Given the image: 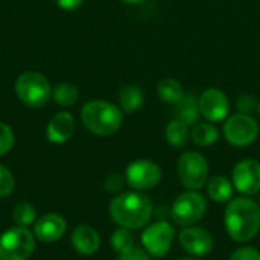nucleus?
<instances>
[{
    "instance_id": "1",
    "label": "nucleus",
    "mask_w": 260,
    "mask_h": 260,
    "mask_svg": "<svg viewBox=\"0 0 260 260\" xmlns=\"http://www.w3.org/2000/svg\"><path fill=\"white\" fill-rule=\"evenodd\" d=\"M224 222L229 236L236 242H248L260 230V206L248 197L229 201Z\"/></svg>"
},
{
    "instance_id": "14",
    "label": "nucleus",
    "mask_w": 260,
    "mask_h": 260,
    "mask_svg": "<svg viewBox=\"0 0 260 260\" xmlns=\"http://www.w3.org/2000/svg\"><path fill=\"white\" fill-rule=\"evenodd\" d=\"M67 230V224L62 216L56 213H47L41 216L34 227V235L41 242H56Z\"/></svg>"
},
{
    "instance_id": "9",
    "label": "nucleus",
    "mask_w": 260,
    "mask_h": 260,
    "mask_svg": "<svg viewBox=\"0 0 260 260\" xmlns=\"http://www.w3.org/2000/svg\"><path fill=\"white\" fill-rule=\"evenodd\" d=\"M160 180L161 169L157 163L151 160H136L125 171V181L137 192L155 187Z\"/></svg>"
},
{
    "instance_id": "2",
    "label": "nucleus",
    "mask_w": 260,
    "mask_h": 260,
    "mask_svg": "<svg viewBox=\"0 0 260 260\" xmlns=\"http://www.w3.org/2000/svg\"><path fill=\"white\" fill-rule=\"evenodd\" d=\"M152 215L151 200L140 192H126L116 197L110 204L111 219L128 230H139L148 225Z\"/></svg>"
},
{
    "instance_id": "3",
    "label": "nucleus",
    "mask_w": 260,
    "mask_h": 260,
    "mask_svg": "<svg viewBox=\"0 0 260 260\" xmlns=\"http://www.w3.org/2000/svg\"><path fill=\"white\" fill-rule=\"evenodd\" d=\"M81 119L85 128L96 136H111L114 134L123 120L120 108L111 102L105 101H91L84 105L81 111Z\"/></svg>"
},
{
    "instance_id": "23",
    "label": "nucleus",
    "mask_w": 260,
    "mask_h": 260,
    "mask_svg": "<svg viewBox=\"0 0 260 260\" xmlns=\"http://www.w3.org/2000/svg\"><path fill=\"white\" fill-rule=\"evenodd\" d=\"M52 96L55 99V102L58 105H62V107H70L73 105L78 98H79V91L75 85L69 84V82H62V84H58L53 91H52Z\"/></svg>"
},
{
    "instance_id": "12",
    "label": "nucleus",
    "mask_w": 260,
    "mask_h": 260,
    "mask_svg": "<svg viewBox=\"0 0 260 260\" xmlns=\"http://www.w3.org/2000/svg\"><path fill=\"white\" fill-rule=\"evenodd\" d=\"M178 241L183 250L195 257L207 256L213 250L212 235L200 227H184L178 236Z\"/></svg>"
},
{
    "instance_id": "32",
    "label": "nucleus",
    "mask_w": 260,
    "mask_h": 260,
    "mask_svg": "<svg viewBox=\"0 0 260 260\" xmlns=\"http://www.w3.org/2000/svg\"><path fill=\"white\" fill-rule=\"evenodd\" d=\"M84 0H56L58 6L66 9V11H75L82 5Z\"/></svg>"
},
{
    "instance_id": "11",
    "label": "nucleus",
    "mask_w": 260,
    "mask_h": 260,
    "mask_svg": "<svg viewBox=\"0 0 260 260\" xmlns=\"http://www.w3.org/2000/svg\"><path fill=\"white\" fill-rule=\"evenodd\" d=\"M233 186L242 195L251 197L260 192V163L247 158L239 161L233 169Z\"/></svg>"
},
{
    "instance_id": "8",
    "label": "nucleus",
    "mask_w": 260,
    "mask_h": 260,
    "mask_svg": "<svg viewBox=\"0 0 260 260\" xmlns=\"http://www.w3.org/2000/svg\"><path fill=\"white\" fill-rule=\"evenodd\" d=\"M224 136L227 142L238 148L251 145L259 136V125L250 114H235L224 125Z\"/></svg>"
},
{
    "instance_id": "30",
    "label": "nucleus",
    "mask_w": 260,
    "mask_h": 260,
    "mask_svg": "<svg viewBox=\"0 0 260 260\" xmlns=\"http://www.w3.org/2000/svg\"><path fill=\"white\" fill-rule=\"evenodd\" d=\"M119 260H151L149 254L143 250H139V248H131L129 251L126 253H122Z\"/></svg>"
},
{
    "instance_id": "29",
    "label": "nucleus",
    "mask_w": 260,
    "mask_h": 260,
    "mask_svg": "<svg viewBox=\"0 0 260 260\" xmlns=\"http://www.w3.org/2000/svg\"><path fill=\"white\" fill-rule=\"evenodd\" d=\"M230 260H260V253L256 248H251V247H244V248H239L236 250Z\"/></svg>"
},
{
    "instance_id": "26",
    "label": "nucleus",
    "mask_w": 260,
    "mask_h": 260,
    "mask_svg": "<svg viewBox=\"0 0 260 260\" xmlns=\"http://www.w3.org/2000/svg\"><path fill=\"white\" fill-rule=\"evenodd\" d=\"M14 146V133L12 129L0 122V157L8 154Z\"/></svg>"
},
{
    "instance_id": "25",
    "label": "nucleus",
    "mask_w": 260,
    "mask_h": 260,
    "mask_svg": "<svg viewBox=\"0 0 260 260\" xmlns=\"http://www.w3.org/2000/svg\"><path fill=\"white\" fill-rule=\"evenodd\" d=\"M111 247L119 254L126 253L131 248H134V238H133L131 232L128 229H123V227H120L119 230H116L111 235Z\"/></svg>"
},
{
    "instance_id": "31",
    "label": "nucleus",
    "mask_w": 260,
    "mask_h": 260,
    "mask_svg": "<svg viewBox=\"0 0 260 260\" xmlns=\"http://www.w3.org/2000/svg\"><path fill=\"white\" fill-rule=\"evenodd\" d=\"M123 187V180L119 177V175H113V177H110L108 180H107V183H105V190L107 192H119L120 189Z\"/></svg>"
},
{
    "instance_id": "16",
    "label": "nucleus",
    "mask_w": 260,
    "mask_h": 260,
    "mask_svg": "<svg viewBox=\"0 0 260 260\" xmlns=\"http://www.w3.org/2000/svg\"><path fill=\"white\" fill-rule=\"evenodd\" d=\"M75 129V120L70 113H58L52 117L47 125V139L52 143H64L67 142Z\"/></svg>"
},
{
    "instance_id": "21",
    "label": "nucleus",
    "mask_w": 260,
    "mask_h": 260,
    "mask_svg": "<svg viewBox=\"0 0 260 260\" xmlns=\"http://www.w3.org/2000/svg\"><path fill=\"white\" fill-rule=\"evenodd\" d=\"M157 91H158L160 99L168 102V104H178L184 96L183 85L172 78H166V79L160 81Z\"/></svg>"
},
{
    "instance_id": "34",
    "label": "nucleus",
    "mask_w": 260,
    "mask_h": 260,
    "mask_svg": "<svg viewBox=\"0 0 260 260\" xmlns=\"http://www.w3.org/2000/svg\"><path fill=\"white\" fill-rule=\"evenodd\" d=\"M180 260H201L200 257H195V256H192V257H183V259Z\"/></svg>"
},
{
    "instance_id": "10",
    "label": "nucleus",
    "mask_w": 260,
    "mask_h": 260,
    "mask_svg": "<svg viewBox=\"0 0 260 260\" xmlns=\"http://www.w3.org/2000/svg\"><path fill=\"white\" fill-rule=\"evenodd\" d=\"M175 232L168 222H155L145 229L142 235V244L148 254L154 257H163L169 253L174 242Z\"/></svg>"
},
{
    "instance_id": "15",
    "label": "nucleus",
    "mask_w": 260,
    "mask_h": 260,
    "mask_svg": "<svg viewBox=\"0 0 260 260\" xmlns=\"http://www.w3.org/2000/svg\"><path fill=\"white\" fill-rule=\"evenodd\" d=\"M72 245L73 248L79 253V254H84V256H91L94 254L99 247H101V236L99 233L90 227V225H78L75 230H73V235H72Z\"/></svg>"
},
{
    "instance_id": "13",
    "label": "nucleus",
    "mask_w": 260,
    "mask_h": 260,
    "mask_svg": "<svg viewBox=\"0 0 260 260\" xmlns=\"http://www.w3.org/2000/svg\"><path fill=\"white\" fill-rule=\"evenodd\" d=\"M198 105H200V113L210 122L224 120L230 110L227 96L221 90H216V88L206 90L201 94Z\"/></svg>"
},
{
    "instance_id": "27",
    "label": "nucleus",
    "mask_w": 260,
    "mask_h": 260,
    "mask_svg": "<svg viewBox=\"0 0 260 260\" xmlns=\"http://www.w3.org/2000/svg\"><path fill=\"white\" fill-rule=\"evenodd\" d=\"M14 186L15 183H14V177L11 171H8L5 166L0 165V198L11 195L14 190Z\"/></svg>"
},
{
    "instance_id": "4",
    "label": "nucleus",
    "mask_w": 260,
    "mask_h": 260,
    "mask_svg": "<svg viewBox=\"0 0 260 260\" xmlns=\"http://www.w3.org/2000/svg\"><path fill=\"white\" fill-rule=\"evenodd\" d=\"M15 93L18 99L32 108H40L50 99L52 90L49 81L37 72H24L15 82Z\"/></svg>"
},
{
    "instance_id": "18",
    "label": "nucleus",
    "mask_w": 260,
    "mask_h": 260,
    "mask_svg": "<svg viewBox=\"0 0 260 260\" xmlns=\"http://www.w3.org/2000/svg\"><path fill=\"white\" fill-rule=\"evenodd\" d=\"M200 117V105L195 96L187 94L183 96V99L177 104V119L184 122L186 125L197 123Z\"/></svg>"
},
{
    "instance_id": "35",
    "label": "nucleus",
    "mask_w": 260,
    "mask_h": 260,
    "mask_svg": "<svg viewBox=\"0 0 260 260\" xmlns=\"http://www.w3.org/2000/svg\"><path fill=\"white\" fill-rule=\"evenodd\" d=\"M259 111H260V107H259Z\"/></svg>"
},
{
    "instance_id": "19",
    "label": "nucleus",
    "mask_w": 260,
    "mask_h": 260,
    "mask_svg": "<svg viewBox=\"0 0 260 260\" xmlns=\"http://www.w3.org/2000/svg\"><path fill=\"white\" fill-rule=\"evenodd\" d=\"M119 102L125 113H134L143 105V91L137 85H125L120 90Z\"/></svg>"
},
{
    "instance_id": "33",
    "label": "nucleus",
    "mask_w": 260,
    "mask_h": 260,
    "mask_svg": "<svg viewBox=\"0 0 260 260\" xmlns=\"http://www.w3.org/2000/svg\"><path fill=\"white\" fill-rule=\"evenodd\" d=\"M122 2H125V3H133V5H136V3H143L145 0H122Z\"/></svg>"
},
{
    "instance_id": "5",
    "label": "nucleus",
    "mask_w": 260,
    "mask_h": 260,
    "mask_svg": "<svg viewBox=\"0 0 260 260\" xmlns=\"http://www.w3.org/2000/svg\"><path fill=\"white\" fill-rule=\"evenodd\" d=\"M207 210L206 198L198 190H187L181 193L172 204V219L180 227H190L200 222Z\"/></svg>"
},
{
    "instance_id": "6",
    "label": "nucleus",
    "mask_w": 260,
    "mask_h": 260,
    "mask_svg": "<svg viewBox=\"0 0 260 260\" xmlns=\"http://www.w3.org/2000/svg\"><path fill=\"white\" fill-rule=\"evenodd\" d=\"M34 250L35 239L27 227H14L0 236V260H27Z\"/></svg>"
},
{
    "instance_id": "28",
    "label": "nucleus",
    "mask_w": 260,
    "mask_h": 260,
    "mask_svg": "<svg viewBox=\"0 0 260 260\" xmlns=\"http://www.w3.org/2000/svg\"><path fill=\"white\" fill-rule=\"evenodd\" d=\"M236 105H238V108H239L241 113L250 114V113H253L257 108V101H256V98L253 94H242L238 99Z\"/></svg>"
},
{
    "instance_id": "22",
    "label": "nucleus",
    "mask_w": 260,
    "mask_h": 260,
    "mask_svg": "<svg viewBox=\"0 0 260 260\" xmlns=\"http://www.w3.org/2000/svg\"><path fill=\"white\" fill-rule=\"evenodd\" d=\"M192 140L198 146H212L218 142L219 133L212 123H197L190 133Z\"/></svg>"
},
{
    "instance_id": "7",
    "label": "nucleus",
    "mask_w": 260,
    "mask_h": 260,
    "mask_svg": "<svg viewBox=\"0 0 260 260\" xmlns=\"http://www.w3.org/2000/svg\"><path fill=\"white\" fill-rule=\"evenodd\" d=\"M177 172L181 184L189 190H200L209 180L207 160L195 151L184 152L178 158Z\"/></svg>"
},
{
    "instance_id": "24",
    "label": "nucleus",
    "mask_w": 260,
    "mask_h": 260,
    "mask_svg": "<svg viewBox=\"0 0 260 260\" xmlns=\"http://www.w3.org/2000/svg\"><path fill=\"white\" fill-rule=\"evenodd\" d=\"M35 216H37V209L30 203H27V201L18 203L15 206V209H14V213H12L14 222L18 227H27V225H30L35 221Z\"/></svg>"
},
{
    "instance_id": "20",
    "label": "nucleus",
    "mask_w": 260,
    "mask_h": 260,
    "mask_svg": "<svg viewBox=\"0 0 260 260\" xmlns=\"http://www.w3.org/2000/svg\"><path fill=\"white\" fill-rule=\"evenodd\" d=\"M187 126L189 125H186L184 122H181L178 119H175V120L168 123L165 134H166V140L169 142L171 146H174V148L186 146V143L189 140V136H190Z\"/></svg>"
},
{
    "instance_id": "17",
    "label": "nucleus",
    "mask_w": 260,
    "mask_h": 260,
    "mask_svg": "<svg viewBox=\"0 0 260 260\" xmlns=\"http://www.w3.org/2000/svg\"><path fill=\"white\" fill-rule=\"evenodd\" d=\"M207 195L210 197L212 201L222 204L229 203L233 198V183L222 177V175H215L210 180H207Z\"/></svg>"
}]
</instances>
